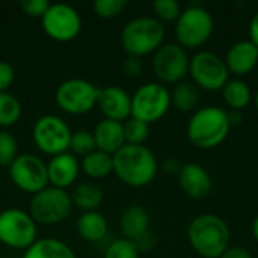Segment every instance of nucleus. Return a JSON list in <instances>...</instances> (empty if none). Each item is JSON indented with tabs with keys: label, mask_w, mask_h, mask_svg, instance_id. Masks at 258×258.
I'll return each mask as SVG.
<instances>
[{
	"label": "nucleus",
	"mask_w": 258,
	"mask_h": 258,
	"mask_svg": "<svg viewBox=\"0 0 258 258\" xmlns=\"http://www.w3.org/2000/svg\"><path fill=\"white\" fill-rule=\"evenodd\" d=\"M159 163L145 145H124L113 154V174L130 187H145L154 181Z\"/></svg>",
	"instance_id": "obj_1"
},
{
	"label": "nucleus",
	"mask_w": 258,
	"mask_h": 258,
	"mask_svg": "<svg viewBox=\"0 0 258 258\" xmlns=\"http://www.w3.org/2000/svg\"><path fill=\"white\" fill-rule=\"evenodd\" d=\"M231 130L228 113L219 106H206L194 112L187 122V139L201 150L219 147Z\"/></svg>",
	"instance_id": "obj_2"
},
{
	"label": "nucleus",
	"mask_w": 258,
	"mask_h": 258,
	"mask_svg": "<svg viewBox=\"0 0 258 258\" xmlns=\"http://www.w3.org/2000/svg\"><path fill=\"white\" fill-rule=\"evenodd\" d=\"M187 237L194 251L204 258H221L230 246V228L218 215L203 213L192 219Z\"/></svg>",
	"instance_id": "obj_3"
},
{
	"label": "nucleus",
	"mask_w": 258,
	"mask_h": 258,
	"mask_svg": "<svg viewBox=\"0 0 258 258\" xmlns=\"http://www.w3.org/2000/svg\"><path fill=\"white\" fill-rule=\"evenodd\" d=\"M165 26L156 17H136L121 30V45L127 56L144 57L163 45Z\"/></svg>",
	"instance_id": "obj_4"
},
{
	"label": "nucleus",
	"mask_w": 258,
	"mask_h": 258,
	"mask_svg": "<svg viewBox=\"0 0 258 258\" xmlns=\"http://www.w3.org/2000/svg\"><path fill=\"white\" fill-rule=\"evenodd\" d=\"M215 29L212 14L201 6H189L181 11L175 21L177 44L184 50L203 47L212 36Z\"/></svg>",
	"instance_id": "obj_5"
},
{
	"label": "nucleus",
	"mask_w": 258,
	"mask_h": 258,
	"mask_svg": "<svg viewBox=\"0 0 258 258\" xmlns=\"http://www.w3.org/2000/svg\"><path fill=\"white\" fill-rule=\"evenodd\" d=\"M73 207L71 195L67 190L47 186L32 197L29 215L36 224L56 225L70 218Z\"/></svg>",
	"instance_id": "obj_6"
},
{
	"label": "nucleus",
	"mask_w": 258,
	"mask_h": 258,
	"mask_svg": "<svg viewBox=\"0 0 258 258\" xmlns=\"http://www.w3.org/2000/svg\"><path fill=\"white\" fill-rule=\"evenodd\" d=\"M171 107V92L160 82H150L132 95V116L148 125L160 121Z\"/></svg>",
	"instance_id": "obj_7"
},
{
	"label": "nucleus",
	"mask_w": 258,
	"mask_h": 258,
	"mask_svg": "<svg viewBox=\"0 0 258 258\" xmlns=\"http://www.w3.org/2000/svg\"><path fill=\"white\" fill-rule=\"evenodd\" d=\"M100 88L85 79L63 80L54 92V101L60 110L70 115H85L97 107Z\"/></svg>",
	"instance_id": "obj_8"
},
{
	"label": "nucleus",
	"mask_w": 258,
	"mask_h": 258,
	"mask_svg": "<svg viewBox=\"0 0 258 258\" xmlns=\"http://www.w3.org/2000/svg\"><path fill=\"white\" fill-rule=\"evenodd\" d=\"M36 222L29 212L21 209H6L0 212V243L11 249L26 251L38 239Z\"/></svg>",
	"instance_id": "obj_9"
},
{
	"label": "nucleus",
	"mask_w": 258,
	"mask_h": 258,
	"mask_svg": "<svg viewBox=\"0 0 258 258\" xmlns=\"http://www.w3.org/2000/svg\"><path fill=\"white\" fill-rule=\"evenodd\" d=\"M70 125L57 115L39 116L32 128V138L38 150L50 157L67 153L71 141Z\"/></svg>",
	"instance_id": "obj_10"
},
{
	"label": "nucleus",
	"mask_w": 258,
	"mask_h": 258,
	"mask_svg": "<svg viewBox=\"0 0 258 258\" xmlns=\"http://www.w3.org/2000/svg\"><path fill=\"white\" fill-rule=\"evenodd\" d=\"M45 35L56 42H70L82 32V17L79 11L68 3H50L41 18Z\"/></svg>",
	"instance_id": "obj_11"
},
{
	"label": "nucleus",
	"mask_w": 258,
	"mask_h": 258,
	"mask_svg": "<svg viewBox=\"0 0 258 258\" xmlns=\"http://www.w3.org/2000/svg\"><path fill=\"white\" fill-rule=\"evenodd\" d=\"M189 74L192 82L206 91H222L230 80V71L225 60L212 51H198L189 60Z\"/></svg>",
	"instance_id": "obj_12"
},
{
	"label": "nucleus",
	"mask_w": 258,
	"mask_h": 258,
	"mask_svg": "<svg viewBox=\"0 0 258 258\" xmlns=\"http://www.w3.org/2000/svg\"><path fill=\"white\" fill-rule=\"evenodd\" d=\"M189 60L190 57L181 45L177 42H163V45L153 53L151 67L162 85H177L189 74Z\"/></svg>",
	"instance_id": "obj_13"
},
{
	"label": "nucleus",
	"mask_w": 258,
	"mask_h": 258,
	"mask_svg": "<svg viewBox=\"0 0 258 258\" xmlns=\"http://www.w3.org/2000/svg\"><path fill=\"white\" fill-rule=\"evenodd\" d=\"M8 169L11 181L24 194L35 195L48 186L47 163L36 154H18Z\"/></svg>",
	"instance_id": "obj_14"
},
{
	"label": "nucleus",
	"mask_w": 258,
	"mask_h": 258,
	"mask_svg": "<svg viewBox=\"0 0 258 258\" xmlns=\"http://www.w3.org/2000/svg\"><path fill=\"white\" fill-rule=\"evenodd\" d=\"M97 107L106 119L124 122L132 116V95L113 85L100 88Z\"/></svg>",
	"instance_id": "obj_15"
},
{
	"label": "nucleus",
	"mask_w": 258,
	"mask_h": 258,
	"mask_svg": "<svg viewBox=\"0 0 258 258\" xmlns=\"http://www.w3.org/2000/svg\"><path fill=\"white\" fill-rule=\"evenodd\" d=\"M47 174L48 186L67 190L76 183L80 174V162L70 151L53 156L47 163Z\"/></svg>",
	"instance_id": "obj_16"
},
{
	"label": "nucleus",
	"mask_w": 258,
	"mask_h": 258,
	"mask_svg": "<svg viewBox=\"0 0 258 258\" xmlns=\"http://www.w3.org/2000/svg\"><path fill=\"white\" fill-rule=\"evenodd\" d=\"M178 183L181 190L194 200H203L210 195L213 181L207 169L198 163L183 165L178 172Z\"/></svg>",
	"instance_id": "obj_17"
},
{
	"label": "nucleus",
	"mask_w": 258,
	"mask_h": 258,
	"mask_svg": "<svg viewBox=\"0 0 258 258\" xmlns=\"http://www.w3.org/2000/svg\"><path fill=\"white\" fill-rule=\"evenodd\" d=\"M230 74L248 76L258 63V48L251 41H239L230 47L225 57Z\"/></svg>",
	"instance_id": "obj_18"
},
{
	"label": "nucleus",
	"mask_w": 258,
	"mask_h": 258,
	"mask_svg": "<svg viewBox=\"0 0 258 258\" xmlns=\"http://www.w3.org/2000/svg\"><path fill=\"white\" fill-rule=\"evenodd\" d=\"M92 135L95 139L97 150L107 153L110 156L118 153L125 145L122 122H116V121H110V119L103 118L95 125Z\"/></svg>",
	"instance_id": "obj_19"
},
{
	"label": "nucleus",
	"mask_w": 258,
	"mask_h": 258,
	"mask_svg": "<svg viewBox=\"0 0 258 258\" xmlns=\"http://www.w3.org/2000/svg\"><path fill=\"white\" fill-rule=\"evenodd\" d=\"M150 215L142 206H128L124 209L119 218V230L122 233V239L135 242L150 231Z\"/></svg>",
	"instance_id": "obj_20"
},
{
	"label": "nucleus",
	"mask_w": 258,
	"mask_h": 258,
	"mask_svg": "<svg viewBox=\"0 0 258 258\" xmlns=\"http://www.w3.org/2000/svg\"><path fill=\"white\" fill-rule=\"evenodd\" d=\"M76 228H77L79 236L83 240L89 243H97V242H101L107 236L109 224L104 215L95 210V212L82 213L77 219Z\"/></svg>",
	"instance_id": "obj_21"
},
{
	"label": "nucleus",
	"mask_w": 258,
	"mask_h": 258,
	"mask_svg": "<svg viewBox=\"0 0 258 258\" xmlns=\"http://www.w3.org/2000/svg\"><path fill=\"white\" fill-rule=\"evenodd\" d=\"M70 195H71L73 206L82 210V213L98 210L104 198L103 189L97 183H92V181H83L77 184L73 189V194Z\"/></svg>",
	"instance_id": "obj_22"
},
{
	"label": "nucleus",
	"mask_w": 258,
	"mask_h": 258,
	"mask_svg": "<svg viewBox=\"0 0 258 258\" xmlns=\"http://www.w3.org/2000/svg\"><path fill=\"white\" fill-rule=\"evenodd\" d=\"M23 258H76V254L65 242L47 237L36 240L30 248H27Z\"/></svg>",
	"instance_id": "obj_23"
},
{
	"label": "nucleus",
	"mask_w": 258,
	"mask_h": 258,
	"mask_svg": "<svg viewBox=\"0 0 258 258\" xmlns=\"http://www.w3.org/2000/svg\"><path fill=\"white\" fill-rule=\"evenodd\" d=\"M200 104V88L192 80H183L174 85L171 91V106L180 112H195Z\"/></svg>",
	"instance_id": "obj_24"
},
{
	"label": "nucleus",
	"mask_w": 258,
	"mask_h": 258,
	"mask_svg": "<svg viewBox=\"0 0 258 258\" xmlns=\"http://www.w3.org/2000/svg\"><path fill=\"white\" fill-rule=\"evenodd\" d=\"M80 171L92 180H101L113 174V156L100 150L92 151L80 162Z\"/></svg>",
	"instance_id": "obj_25"
},
{
	"label": "nucleus",
	"mask_w": 258,
	"mask_h": 258,
	"mask_svg": "<svg viewBox=\"0 0 258 258\" xmlns=\"http://www.w3.org/2000/svg\"><path fill=\"white\" fill-rule=\"evenodd\" d=\"M222 97H224L225 104L231 110H240V112L245 107H248V104L252 100L249 86L240 79L228 80L227 85L222 88Z\"/></svg>",
	"instance_id": "obj_26"
},
{
	"label": "nucleus",
	"mask_w": 258,
	"mask_h": 258,
	"mask_svg": "<svg viewBox=\"0 0 258 258\" xmlns=\"http://www.w3.org/2000/svg\"><path fill=\"white\" fill-rule=\"evenodd\" d=\"M21 115L23 109L20 100L9 92H0V128L15 125Z\"/></svg>",
	"instance_id": "obj_27"
},
{
	"label": "nucleus",
	"mask_w": 258,
	"mask_h": 258,
	"mask_svg": "<svg viewBox=\"0 0 258 258\" xmlns=\"http://www.w3.org/2000/svg\"><path fill=\"white\" fill-rule=\"evenodd\" d=\"M122 128L127 145H144L150 136V125L133 116L122 122Z\"/></svg>",
	"instance_id": "obj_28"
},
{
	"label": "nucleus",
	"mask_w": 258,
	"mask_h": 258,
	"mask_svg": "<svg viewBox=\"0 0 258 258\" xmlns=\"http://www.w3.org/2000/svg\"><path fill=\"white\" fill-rule=\"evenodd\" d=\"M95 139L92 132L89 130H77L71 135L70 141V153L76 157H86L92 151H95Z\"/></svg>",
	"instance_id": "obj_29"
},
{
	"label": "nucleus",
	"mask_w": 258,
	"mask_h": 258,
	"mask_svg": "<svg viewBox=\"0 0 258 258\" xmlns=\"http://www.w3.org/2000/svg\"><path fill=\"white\" fill-rule=\"evenodd\" d=\"M18 157V142L8 130H0V166L9 168Z\"/></svg>",
	"instance_id": "obj_30"
},
{
	"label": "nucleus",
	"mask_w": 258,
	"mask_h": 258,
	"mask_svg": "<svg viewBox=\"0 0 258 258\" xmlns=\"http://www.w3.org/2000/svg\"><path fill=\"white\" fill-rule=\"evenodd\" d=\"M127 6H128L127 0H95L92 3L94 14L104 20H110L121 15Z\"/></svg>",
	"instance_id": "obj_31"
},
{
	"label": "nucleus",
	"mask_w": 258,
	"mask_h": 258,
	"mask_svg": "<svg viewBox=\"0 0 258 258\" xmlns=\"http://www.w3.org/2000/svg\"><path fill=\"white\" fill-rule=\"evenodd\" d=\"M153 11L160 23H172L178 20L183 9L175 0H156L153 3Z\"/></svg>",
	"instance_id": "obj_32"
},
{
	"label": "nucleus",
	"mask_w": 258,
	"mask_h": 258,
	"mask_svg": "<svg viewBox=\"0 0 258 258\" xmlns=\"http://www.w3.org/2000/svg\"><path fill=\"white\" fill-rule=\"evenodd\" d=\"M141 252L135 246L132 240L127 239H116L113 240L104 251L103 258H139Z\"/></svg>",
	"instance_id": "obj_33"
},
{
	"label": "nucleus",
	"mask_w": 258,
	"mask_h": 258,
	"mask_svg": "<svg viewBox=\"0 0 258 258\" xmlns=\"http://www.w3.org/2000/svg\"><path fill=\"white\" fill-rule=\"evenodd\" d=\"M50 3L47 0H21L20 8L21 11L32 18H42L47 12Z\"/></svg>",
	"instance_id": "obj_34"
},
{
	"label": "nucleus",
	"mask_w": 258,
	"mask_h": 258,
	"mask_svg": "<svg viewBox=\"0 0 258 258\" xmlns=\"http://www.w3.org/2000/svg\"><path fill=\"white\" fill-rule=\"evenodd\" d=\"M15 80V70L9 62L0 60V92H8Z\"/></svg>",
	"instance_id": "obj_35"
},
{
	"label": "nucleus",
	"mask_w": 258,
	"mask_h": 258,
	"mask_svg": "<svg viewBox=\"0 0 258 258\" xmlns=\"http://www.w3.org/2000/svg\"><path fill=\"white\" fill-rule=\"evenodd\" d=\"M122 70L125 73L127 77H139L144 71V62L142 57L138 56H127L124 63H122Z\"/></svg>",
	"instance_id": "obj_36"
},
{
	"label": "nucleus",
	"mask_w": 258,
	"mask_h": 258,
	"mask_svg": "<svg viewBox=\"0 0 258 258\" xmlns=\"http://www.w3.org/2000/svg\"><path fill=\"white\" fill-rule=\"evenodd\" d=\"M133 243H135V246L138 248L139 252H142V251H150V249H153L154 245H156V237H154V234H153L151 231H148V233H145L144 236H141L139 239H136Z\"/></svg>",
	"instance_id": "obj_37"
},
{
	"label": "nucleus",
	"mask_w": 258,
	"mask_h": 258,
	"mask_svg": "<svg viewBox=\"0 0 258 258\" xmlns=\"http://www.w3.org/2000/svg\"><path fill=\"white\" fill-rule=\"evenodd\" d=\"M221 258H252L251 252L242 246H228Z\"/></svg>",
	"instance_id": "obj_38"
},
{
	"label": "nucleus",
	"mask_w": 258,
	"mask_h": 258,
	"mask_svg": "<svg viewBox=\"0 0 258 258\" xmlns=\"http://www.w3.org/2000/svg\"><path fill=\"white\" fill-rule=\"evenodd\" d=\"M249 36H251V42L258 48V12L252 17L251 24H249Z\"/></svg>",
	"instance_id": "obj_39"
},
{
	"label": "nucleus",
	"mask_w": 258,
	"mask_h": 258,
	"mask_svg": "<svg viewBox=\"0 0 258 258\" xmlns=\"http://www.w3.org/2000/svg\"><path fill=\"white\" fill-rule=\"evenodd\" d=\"M228 113V121H230V125L234 127V125H240L242 121H243V115L240 110H227Z\"/></svg>",
	"instance_id": "obj_40"
},
{
	"label": "nucleus",
	"mask_w": 258,
	"mask_h": 258,
	"mask_svg": "<svg viewBox=\"0 0 258 258\" xmlns=\"http://www.w3.org/2000/svg\"><path fill=\"white\" fill-rule=\"evenodd\" d=\"M252 236H254V239L258 242V215L257 218L254 219V222H252Z\"/></svg>",
	"instance_id": "obj_41"
},
{
	"label": "nucleus",
	"mask_w": 258,
	"mask_h": 258,
	"mask_svg": "<svg viewBox=\"0 0 258 258\" xmlns=\"http://www.w3.org/2000/svg\"><path fill=\"white\" fill-rule=\"evenodd\" d=\"M254 103H255V107H257V110H258V91H257V94L254 95Z\"/></svg>",
	"instance_id": "obj_42"
}]
</instances>
